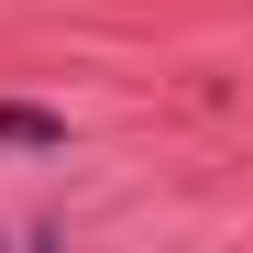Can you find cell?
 <instances>
[{
  "label": "cell",
  "instance_id": "1",
  "mask_svg": "<svg viewBox=\"0 0 253 253\" xmlns=\"http://www.w3.org/2000/svg\"><path fill=\"white\" fill-rule=\"evenodd\" d=\"M0 143H55V121L44 110H0Z\"/></svg>",
  "mask_w": 253,
  "mask_h": 253
}]
</instances>
